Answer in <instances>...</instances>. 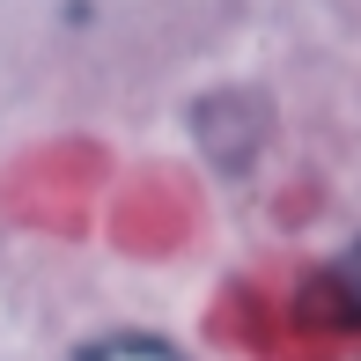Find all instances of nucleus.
Returning a JSON list of instances; mask_svg holds the SVG:
<instances>
[{
  "label": "nucleus",
  "instance_id": "obj_1",
  "mask_svg": "<svg viewBox=\"0 0 361 361\" xmlns=\"http://www.w3.org/2000/svg\"><path fill=\"white\" fill-rule=\"evenodd\" d=\"M317 302L332 310L339 324H361V243H347V251L324 266V281H317Z\"/></svg>",
  "mask_w": 361,
  "mask_h": 361
},
{
  "label": "nucleus",
  "instance_id": "obj_2",
  "mask_svg": "<svg viewBox=\"0 0 361 361\" xmlns=\"http://www.w3.org/2000/svg\"><path fill=\"white\" fill-rule=\"evenodd\" d=\"M81 361H185V354H170L162 339H104V347H89Z\"/></svg>",
  "mask_w": 361,
  "mask_h": 361
}]
</instances>
